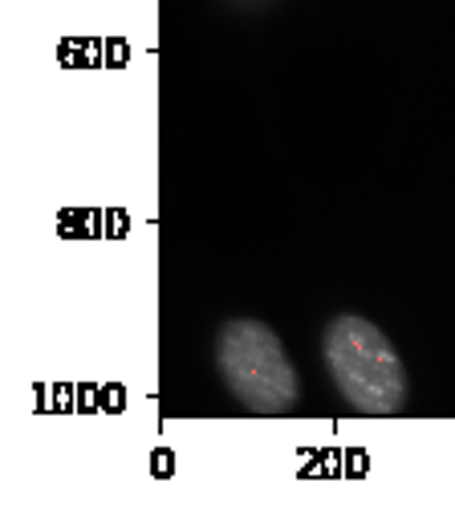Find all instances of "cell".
Instances as JSON below:
<instances>
[{
  "instance_id": "1",
  "label": "cell",
  "mask_w": 455,
  "mask_h": 512,
  "mask_svg": "<svg viewBox=\"0 0 455 512\" xmlns=\"http://www.w3.org/2000/svg\"><path fill=\"white\" fill-rule=\"evenodd\" d=\"M325 370L358 415H399L407 407V366L390 338L358 313H338L321 338Z\"/></svg>"
},
{
  "instance_id": "2",
  "label": "cell",
  "mask_w": 455,
  "mask_h": 512,
  "mask_svg": "<svg viewBox=\"0 0 455 512\" xmlns=\"http://www.w3.org/2000/svg\"><path fill=\"white\" fill-rule=\"evenodd\" d=\"M216 370L228 395L252 415H285L301 399V378L273 326L256 317H228L216 330Z\"/></svg>"
}]
</instances>
